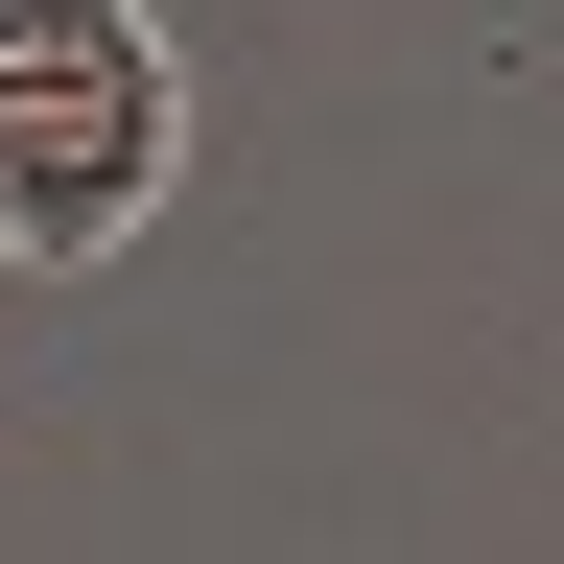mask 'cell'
<instances>
[{
    "label": "cell",
    "mask_w": 564,
    "mask_h": 564,
    "mask_svg": "<svg viewBox=\"0 0 564 564\" xmlns=\"http://www.w3.org/2000/svg\"><path fill=\"white\" fill-rule=\"evenodd\" d=\"M188 165V47L141 0H0V259H118Z\"/></svg>",
    "instance_id": "obj_1"
}]
</instances>
